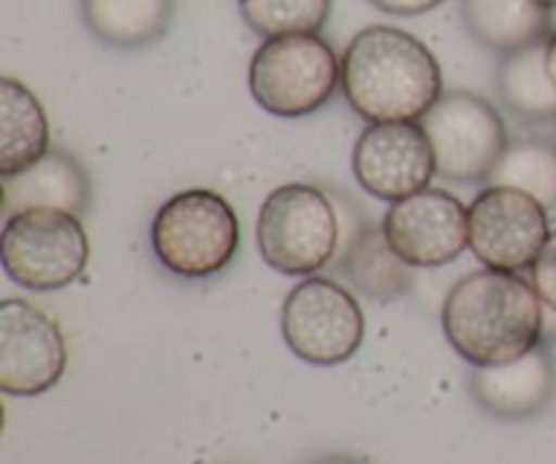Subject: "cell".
<instances>
[{
  "label": "cell",
  "mask_w": 556,
  "mask_h": 464,
  "mask_svg": "<svg viewBox=\"0 0 556 464\" xmlns=\"http://www.w3.org/2000/svg\"><path fill=\"white\" fill-rule=\"evenodd\" d=\"M353 179L380 201L421 193L438 174V161L421 123H369L351 158Z\"/></svg>",
  "instance_id": "12"
},
{
  "label": "cell",
  "mask_w": 556,
  "mask_h": 464,
  "mask_svg": "<svg viewBox=\"0 0 556 464\" xmlns=\"http://www.w3.org/2000/svg\"><path fill=\"white\" fill-rule=\"evenodd\" d=\"M81 16L98 41L114 49H141L168 30L174 0H81Z\"/></svg>",
  "instance_id": "18"
},
{
  "label": "cell",
  "mask_w": 556,
  "mask_h": 464,
  "mask_svg": "<svg viewBox=\"0 0 556 464\" xmlns=\"http://www.w3.org/2000/svg\"><path fill=\"white\" fill-rule=\"evenodd\" d=\"M470 250L486 269H532L548 234V210L525 190L489 185L467 206Z\"/></svg>",
  "instance_id": "9"
},
{
  "label": "cell",
  "mask_w": 556,
  "mask_h": 464,
  "mask_svg": "<svg viewBox=\"0 0 556 464\" xmlns=\"http://www.w3.org/2000/svg\"><path fill=\"white\" fill-rule=\"evenodd\" d=\"M530 280L532 286H535L538 297L543 299V304L556 313V231L548 234L541 255H538L535 264H532Z\"/></svg>",
  "instance_id": "22"
},
{
  "label": "cell",
  "mask_w": 556,
  "mask_h": 464,
  "mask_svg": "<svg viewBox=\"0 0 556 464\" xmlns=\"http://www.w3.org/2000/svg\"><path fill=\"white\" fill-rule=\"evenodd\" d=\"M546 41L505 54L497 71V90L505 106L519 117L554 123L556 85L546 68Z\"/></svg>",
  "instance_id": "19"
},
{
  "label": "cell",
  "mask_w": 556,
  "mask_h": 464,
  "mask_svg": "<svg viewBox=\"0 0 556 464\" xmlns=\"http://www.w3.org/2000/svg\"><path fill=\"white\" fill-rule=\"evenodd\" d=\"M280 329L293 356L315 367H337L362 348L364 313L351 288L309 275L288 291Z\"/></svg>",
  "instance_id": "8"
},
{
  "label": "cell",
  "mask_w": 556,
  "mask_h": 464,
  "mask_svg": "<svg viewBox=\"0 0 556 464\" xmlns=\"http://www.w3.org/2000/svg\"><path fill=\"white\" fill-rule=\"evenodd\" d=\"M538 5H543V9H548V11H556V0H535Z\"/></svg>",
  "instance_id": "26"
},
{
  "label": "cell",
  "mask_w": 556,
  "mask_h": 464,
  "mask_svg": "<svg viewBox=\"0 0 556 464\" xmlns=\"http://www.w3.org/2000/svg\"><path fill=\"white\" fill-rule=\"evenodd\" d=\"M49 147V120L30 87L3 76L0 79V177L33 166Z\"/></svg>",
  "instance_id": "17"
},
{
  "label": "cell",
  "mask_w": 556,
  "mask_h": 464,
  "mask_svg": "<svg viewBox=\"0 0 556 464\" xmlns=\"http://www.w3.org/2000/svg\"><path fill=\"white\" fill-rule=\"evenodd\" d=\"M340 239V210L318 185H280L266 196L255 221L261 259L288 277H309L334 264Z\"/></svg>",
  "instance_id": "3"
},
{
  "label": "cell",
  "mask_w": 556,
  "mask_h": 464,
  "mask_svg": "<svg viewBox=\"0 0 556 464\" xmlns=\"http://www.w3.org/2000/svg\"><path fill=\"white\" fill-rule=\"evenodd\" d=\"M418 123L434 150L438 174L451 183L489 179L510 145L503 114L467 90L443 92Z\"/></svg>",
  "instance_id": "7"
},
{
  "label": "cell",
  "mask_w": 556,
  "mask_h": 464,
  "mask_svg": "<svg viewBox=\"0 0 556 464\" xmlns=\"http://www.w3.org/2000/svg\"><path fill=\"white\" fill-rule=\"evenodd\" d=\"M313 464H367V462L353 460V456H326V460H318Z\"/></svg>",
  "instance_id": "25"
},
{
  "label": "cell",
  "mask_w": 556,
  "mask_h": 464,
  "mask_svg": "<svg viewBox=\"0 0 556 464\" xmlns=\"http://www.w3.org/2000/svg\"><path fill=\"white\" fill-rule=\"evenodd\" d=\"M492 185L525 190L546 210L556 206V141L521 139L510 141L505 155L492 172Z\"/></svg>",
  "instance_id": "20"
},
{
  "label": "cell",
  "mask_w": 556,
  "mask_h": 464,
  "mask_svg": "<svg viewBox=\"0 0 556 464\" xmlns=\"http://www.w3.org/2000/svg\"><path fill=\"white\" fill-rule=\"evenodd\" d=\"M369 5H375L383 14H394V16H421L434 11L438 5H443L445 0H367Z\"/></svg>",
  "instance_id": "23"
},
{
  "label": "cell",
  "mask_w": 556,
  "mask_h": 464,
  "mask_svg": "<svg viewBox=\"0 0 556 464\" xmlns=\"http://www.w3.org/2000/svg\"><path fill=\"white\" fill-rule=\"evenodd\" d=\"M3 272L30 291H60L81 277L90 239L76 215L63 210H25L5 217L0 234Z\"/></svg>",
  "instance_id": "6"
},
{
  "label": "cell",
  "mask_w": 556,
  "mask_h": 464,
  "mask_svg": "<svg viewBox=\"0 0 556 464\" xmlns=\"http://www.w3.org/2000/svg\"><path fill=\"white\" fill-rule=\"evenodd\" d=\"M552 125H554V136H552V139L556 141V120H554V123H552Z\"/></svg>",
  "instance_id": "27"
},
{
  "label": "cell",
  "mask_w": 556,
  "mask_h": 464,
  "mask_svg": "<svg viewBox=\"0 0 556 464\" xmlns=\"http://www.w3.org/2000/svg\"><path fill=\"white\" fill-rule=\"evenodd\" d=\"M543 299L519 272L481 269L462 277L443 302V331L472 367H497L543 340Z\"/></svg>",
  "instance_id": "2"
},
{
  "label": "cell",
  "mask_w": 556,
  "mask_h": 464,
  "mask_svg": "<svg viewBox=\"0 0 556 464\" xmlns=\"http://www.w3.org/2000/svg\"><path fill=\"white\" fill-rule=\"evenodd\" d=\"M552 14L535 0H462L467 33L503 58L546 41L554 30Z\"/></svg>",
  "instance_id": "16"
},
{
  "label": "cell",
  "mask_w": 556,
  "mask_h": 464,
  "mask_svg": "<svg viewBox=\"0 0 556 464\" xmlns=\"http://www.w3.org/2000/svg\"><path fill=\"white\" fill-rule=\"evenodd\" d=\"M239 14L264 38L320 33L331 16V0H239Z\"/></svg>",
  "instance_id": "21"
},
{
  "label": "cell",
  "mask_w": 556,
  "mask_h": 464,
  "mask_svg": "<svg viewBox=\"0 0 556 464\" xmlns=\"http://www.w3.org/2000/svg\"><path fill=\"white\" fill-rule=\"evenodd\" d=\"M68 348L60 326L25 299L0 302V391L38 397L60 384Z\"/></svg>",
  "instance_id": "11"
},
{
  "label": "cell",
  "mask_w": 556,
  "mask_h": 464,
  "mask_svg": "<svg viewBox=\"0 0 556 464\" xmlns=\"http://www.w3.org/2000/svg\"><path fill=\"white\" fill-rule=\"evenodd\" d=\"M554 364L541 346L516 362L476 367L472 397L497 418H530L548 405L554 394Z\"/></svg>",
  "instance_id": "15"
},
{
  "label": "cell",
  "mask_w": 556,
  "mask_h": 464,
  "mask_svg": "<svg viewBox=\"0 0 556 464\" xmlns=\"http://www.w3.org/2000/svg\"><path fill=\"white\" fill-rule=\"evenodd\" d=\"M380 226L391 250L413 269H438L470 248L467 206L440 188L391 201Z\"/></svg>",
  "instance_id": "10"
},
{
  "label": "cell",
  "mask_w": 556,
  "mask_h": 464,
  "mask_svg": "<svg viewBox=\"0 0 556 464\" xmlns=\"http://www.w3.org/2000/svg\"><path fill=\"white\" fill-rule=\"evenodd\" d=\"M546 68H548V74H552V79L556 85V27H554L552 36H548V41H546Z\"/></svg>",
  "instance_id": "24"
},
{
  "label": "cell",
  "mask_w": 556,
  "mask_h": 464,
  "mask_svg": "<svg viewBox=\"0 0 556 464\" xmlns=\"http://www.w3.org/2000/svg\"><path fill=\"white\" fill-rule=\"evenodd\" d=\"M90 177L85 166L65 150H49L33 166L0 177L3 215L25 210H63L81 217L90 206Z\"/></svg>",
  "instance_id": "13"
},
{
  "label": "cell",
  "mask_w": 556,
  "mask_h": 464,
  "mask_svg": "<svg viewBox=\"0 0 556 464\" xmlns=\"http://www.w3.org/2000/svg\"><path fill=\"white\" fill-rule=\"evenodd\" d=\"M331 266L345 277L351 291L367 299H378V302L402 297L413 286V266H407L391 250L383 226L367 221L362 212L351 228L342 223L340 250H337V259Z\"/></svg>",
  "instance_id": "14"
},
{
  "label": "cell",
  "mask_w": 556,
  "mask_h": 464,
  "mask_svg": "<svg viewBox=\"0 0 556 464\" xmlns=\"http://www.w3.org/2000/svg\"><path fill=\"white\" fill-rule=\"evenodd\" d=\"M253 101L275 117L315 114L342 87V60L318 33L264 38L248 68Z\"/></svg>",
  "instance_id": "4"
},
{
  "label": "cell",
  "mask_w": 556,
  "mask_h": 464,
  "mask_svg": "<svg viewBox=\"0 0 556 464\" xmlns=\"http://www.w3.org/2000/svg\"><path fill=\"white\" fill-rule=\"evenodd\" d=\"M340 60L345 101L367 123H418L443 96L434 52L400 27H364Z\"/></svg>",
  "instance_id": "1"
},
{
  "label": "cell",
  "mask_w": 556,
  "mask_h": 464,
  "mask_svg": "<svg viewBox=\"0 0 556 464\" xmlns=\"http://www.w3.org/2000/svg\"><path fill=\"white\" fill-rule=\"evenodd\" d=\"M152 253L163 269L201 280L226 269L239 250V217L220 193L182 190L163 201L152 217Z\"/></svg>",
  "instance_id": "5"
}]
</instances>
